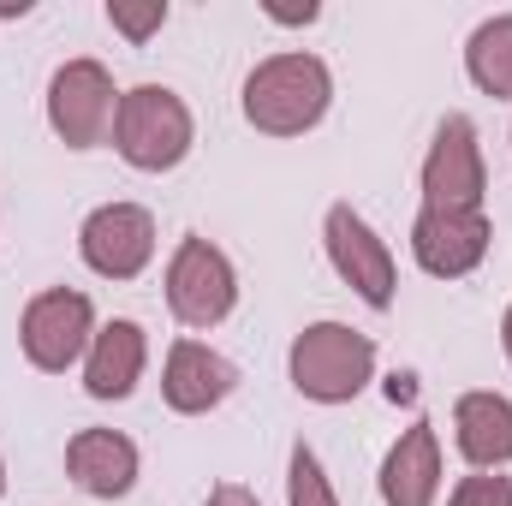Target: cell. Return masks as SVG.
<instances>
[{"instance_id": "10", "label": "cell", "mask_w": 512, "mask_h": 506, "mask_svg": "<svg viewBox=\"0 0 512 506\" xmlns=\"http://www.w3.org/2000/svg\"><path fill=\"white\" fill-rule=\"evenodd\" d=\"M489 215L483 209H417L411 221V256L435 280H465L489 256Z\"/></svg>"}, {"instance_id": "23", "label": "cell", "mask_w": 512, "mask_h": 506, "mask_svg": "<svg viewBox=\"0 0 512 506\" xmlns=\"http://www.w3.org/2000/svg\"><path fill=\"white\" fill-rule=\"evenodd\" d=\"M0 495H6V459H0Z\"/></svg>"}, {"instance_id": "2", "label": "cell", "mask_w": 512, "mask_h": 506, "mask_svg": "<svg viewBox=\"0 0 512 506\" xmlns=\"http://www.w3.org/2000/svg\"><path fill=\"white\" fill-rule=\"evenodd\" d=\"M286 376L310 405H346L376 381V340L346 322H310L286 352Z\"/></svg>"}, {"instance_id": "14", "label": "cell", "mask_w": 512, "mask_h": 506, "mask_svg": "<svg viewBox=\"0 0 512 506\" xmlns=\"http://www.w3.org/2000/svg\"><path fill=\"white\" fill-rule=\"evenodd\" d=\"M143 364H149V334L131 316H120V322L96 328V340H90L84 393L90 399H131V387L143 381Z\"/></svg>"}, {"instance_id": "9", "label": "cell", "mask_w": 512, "mask_h": 506, "mask_svg": "<svg viewBox=\"0 0 512 506\" xmlns=\"http://www.w3.org/2000/svg\"><path fill=\"white\" fill-rule=\"evenodd\" d=\"M78 251L102 280H137L155 256V215L143 203H102L84 215Z\"/></svg>"}, {"instance_id": "11", "label": "cell", "mask_w": 512, "mask_h": 506, "mask_svg": "<svg viewBox=\"0 0 512 506\" xmlns=\"http://www.w3.org/2000/svg\"><path fill=\"white\" fill-rule=\"evenodd\" d=\"M233 387H239V364H233V358L209 352L203 340H173L167 370H161V399H167L179 417H203V411H215Z\"/></svg>"}, {"instance_id": "18", "label": "cell", "mask_w": 512, "mask_h": 506, "mask_svg": "<svg viewBox=\"0 0 512 506\" xmlns=\"http://www.w3.org/2000/svg\"><path fill=\"white\" fill-rule=\"evenodd\" d=\"M108 24H114L126 42H149V36L167 24V0H108Z\"/></svg>"}, {"instance_id": "22", "label": "cell", "mask_w": 512, "mask_h": 506, "mask_svg": "<svg viewBox=\"0 0 512 506\" xmlns=\"http://www.w3.org/2000/svg\"><path fill=\"white\" fill-rule=\"evenodd\" d=\"M501 346H507V364H512V304H507V316H501Z\"/></svg>"}, {"instance_id": "13", "label": "cell", "mask_w": 512, "mask_h": 506, "mask_svg": "<svg viewBox=\"0 0 512 506\" xmlns=\"http://www.w3.org/2000/svg\"><path fill=\"white\" fill-rule=\"evenodd\" d=\"M435 495H441V441H435V423H411L382 459V501L435 506Z\"/></svg>"}, {"instance_id": "1", "label": "cell", "mask_w": 512, "mask_h": 506, "mask_svg": "<svg viewBox=\"0 0 512 506\" xmlns=\"http://www.w3.org/2000/svg\"><path fill=\"white\" fill-rule=\"evenodd\" d=\"M328 102H334V72L316 54H304V48L268 54L245 78V120L256 131H268V137H304V131H316L322 114H328Z\"/></svg>"}, {"instance_id": "8", "label": "cell", "mask_w": 512, "mask_h": 506, "mask_svg": "<svg viewBox=\"0 0 512 506\" xmlns=\"http://www.w3.org/2000/svg\"><path fill=\"white\" fill-rule=\"evenodd\" d=\"M483 191H489V167H483L477 126L465 114H447L423 155V209H483Z\"/></svg>"}, {"instance_id": "17", "label": "cell", "mask_w": 512, "mask_h": 506, "mask_svg": "<svg viewBox=\"0 0 512 506\" xmlns=\"http://www.w3.org/2000/svg\"><path fill=\"white\" fill-rule=\"evenodd\" d=\"M286 501L292 506H340L328 471H322V459H316V447H304V441H298L292 459H286Z\"/></svg>"}, {"instance_id": "4", "label": "cell", "mask_w": 512, "mask_h": 506, "mask_svg": "<svg viewBox=\"0 0 512 506\" xmlns=\"http://www.w3.org/2000/svg\"><path fill=\"white\" fill-rule=\"evenodd\" d=\"M90 340H96V304L78 286H48L24 304L18 346L42 376H66L78 358H90Z\"/></svg>"}, {"instance_id": "16", "label": "cell", "mask_w": 512, "mask_h": 506, "mask_svg": "<svg viewBox=\"0 0 512 506\" xmlns=\"http://www.w3.org/2000/svg\"><path fill=\"white\" fill-rule=\"evenodd\" d=\"M465 72L483 96H501L512 102V12L501 18H483L465 42Z\"/></svg>"}, {"instance_id": "6", "label": "cell", "mask_w": 512, "mask_h": 506, "mask_svg": "<svg viewBox=\"0 0 512 506\" xmlns=\"http://www.w3.org/2000/svg\"><path fill=\"white\" fill-rule=\"evenodd\" d=\"M114 114H120V90L114 72L102 60H66L48 78V126L66 149H96L114 137Z\"/></svg>"}, {"instance_id": "20", "label": "cell", "mask_w": 512, "mask_h": 506, "mask_svg": "<svg viewBox=\"0 0 512 506\" xmlns=\"http://www.w3.org/2000/svg\"><path fill=\"white\" fill-rule=\"evenodd\" d=\"M203 506H262V501H256V495L245 489V483H215Z\"/></svg>"}, {"instance_id": "21", "label": "cell", "mask_w": 512, "mask_h": 506, "mask_svg": "<svg viewBox=\"0 0 512 506\" xmlns=\"http://www.w3.org/2000/svg\"><path fill=\"white\" fill-rule=\"evenodd\" d=\"M268 18H274V24H316L322 6H316V0H304V6H268Z\"/></svg>"}, {"instance_id": "3", "label": "cell", "mask_w": 512, "mask_h": 506, "mask_svg": "<svg viewBox=\"0 0 512 506\" xmlns=\"http://www.w3.org/2000/svg\"><path fill=\"white\" fill-rule=\"evenodd\" d=\"M197 143L191 108L179 102V90L167 84H137L120 90V114H114V149L137 173H173Z\"/></svg>"}, {"instance_id": "7", "label": "cell", "mask_w": 512, "mask_h": 506, "mask_svg": "<svg viewBox=\"0 0 512 506\" xmlns=\"http://www.w3.org/2000/svg\"><path fill=\"white\" fill-rule=\"evenodd\" d=\"M322 245H328V262L334 274L370 304V310H393L399 298V268H393V251L387 239L352 209V203H334L328 221H322Z\"/></svg>"}, {"instance_id": "15", "label": "cell", "mask_w": 512, "mask_h": 506, "mask_svg": "<svg viewBox=\"0 0 512 506\" xmlns=\"http://www.w3.org/2000/svg\"><path fill=\"white\" fill-rule=\"evenodd\" d=\"M453 441H459V453L477 471L512 465V399L507 393H489V387L459 393V405H453Z\"/></svg>"}, {"instance_id": "12", "label": "cell", "mask_w": 512, "mask_h": 506, "mask_svg": "<svg viewBox=\"0 0 512 506\" xmlns=\"http://www.w3.org/2000/svg\"><path fill=\"white\" fill-rule=\"evenodd\" d=\"M66 477L96 501H120L137 483V441L120 429H78L66 441Z\"/></svg>"}, {"instance_id": "19", "label": "cell", "mask_w": 512, "mask_h": 506, "mask_svg": "<svg viewBox=\"0 0 512 506\" xmlns=\"http://www.w3.org/2000/svg\"><path fill=\"white\" fill-rule=\"evenodd\" d=\"M447 506H512V477H495V471H477V477H465Z\"/></svg>"}, {"instance_id": "5", "label": "cell", "mask_w": 512, "mask_h": 506, "mask_svg": "<svg viewBox=\"0 0 512 506\" xmlns=\"http://www.w3.org/2000/svg\"><path fill=\"white\" fill-rule=\"evenodd\" d=\"M239 304V268L221 245H209L203 233L179 239V251L167 262V310L185 328H221Z\"/></svg>"}]
</instances>
